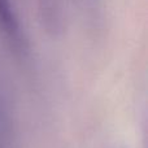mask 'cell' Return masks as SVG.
I'll list each match as a JSON object with an SVG mask.
<instances>
[{"mask_svg": "<svg viewBox=\"0 0 148 148\" xmlns=\"http://www.w3.org/2000/svg\"><path fill=\"white\" fill-rule=\"evenodd\" d=\"M0 30L16 47L22 46V33L10 0H0Z\"/></svg>", "mask_w": 148, "mask_h": 148, "instance_id": "cell-1", "label": "cell"}, {"mask_svg": "<svg viewBox=\"0 0 148 148\" xmlns=\"http://www.w3.org/2000/svg\"><path fill=\"white\" fill-rule=\"evenodd\" d=\"M0 148H8V131L1 109H0Z\"/></svg>", "mask_w": 148, "mask_h": 148, "instance_id": "cell-2", "label": "cell"}]
</instances>
